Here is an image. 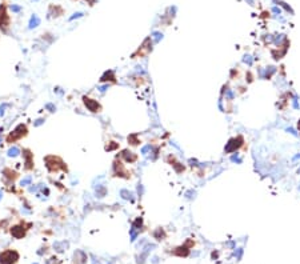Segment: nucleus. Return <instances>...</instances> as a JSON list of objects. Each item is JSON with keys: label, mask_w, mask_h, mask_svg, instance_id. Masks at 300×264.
I'll return each mask as SVG.
<instances>
[{"label": "nucleus", "mask_w": 300, "mask_h": 264, "mask_svg": "<svg viewBox=\"0 0 300 264\" xmlns=\"http://www.w3.org/2000/svg\"><path fill=\"white\" fill-rule=\"evenodd\" d=\"M4 175H6V177H8L9 180H12V181H15L17 177H19V173L16 172V171H12V169H9V168H6L4 169Z\"/></svg>", "instance_id": "14"}, {"label": "nucleus", "mask_w": 300, "mask_h": 264, "mask_svg": "<svg viewBox=\"0 0 300 264\" xmlns=\"http://www.w3.org/2000/svg\"><path fill=\"white\" fill-rule=\"evenodd\" d=\"M299 131H300V120H299Z\"/></svg>", "instance_id": "20"}, {"label": "nucleus", "mask_w": 300, "mask_h": 264, "mask_svg": "<svg viewBox=\"0 0 300 264\" xmlns=\"http://www.w3.org/2000/svg\"><path fill=\"white\" fill-rule=\"evenodd\" d=\"M63 15V8L59 5H49L48 9V17H57V16Z\"/></svg>", "instance_id": "11"}, {"label": "nucleus", "mask_w": 300, "mask_h": 264, "mask_svg": "<svg viewBox=\"0 0 300 264\" xmlns=\"http://www.w3.org/2000/svg\"><path fill=\"white\" fill-rule=\"evenodd\" d=\"M128 143L131 144V145H139V144H140V140L137 139V135H136V133H132V135L128 136Z\"/></svg>", "instance_id": "15"}, {"label": "nucleus", "mask_w": 300, "mask_h": 264, "mask_svg": "<svg viewBox=\"0 0 300 264\" xmlns=\"http://www.w3.org/2000/svg\"><path fill=\"white\" fill-rule=\"evenodd\" d=\"M119 157H120V159L123 160L124 163H127V164H134V163H136L137 160H139V156H137V153H135V152L129 151V149H123Z\"/></svg>", "instance_id": "9"}, {"label": "nucleus", "mask_w": 300, "mask_h": 264, "mask_svg": "<svg viewBox=\"0 0 300 264\" xmlns=\"http://www.w3.org/2000/svg\"><path fill=\"white\" fill-rule=\"evenodd\" d=\"M119 148V143H116V141H110V143L105 145V149L107 151H113V149Z\"/></svg>", "instance_id": "16"}, {"label": "nucleus", "mask_w": 300, "mask_h": 264, "mask_svg": "<svg viewBox=\"0 0 300 264\" xmlns=\"http://www.w3.org/2000/svg\"><path fill=\"white\" fill-rule=\"evenodd\" d=\"M86 1L88 3L89 5H94V4H95V1H96V0H86Z\"/></svg>", "instance_id": "19"}, {"label": "nucleus", "mask_w": 300, "mask_h": 264, "mask_svg": "<svg viewBox=\"0 0 300 264\" xmlns=\"http://www.w3.org/2000/svg\"><path fill=\"white\" fill-rule=\"evenodd\" d=\"M44 163H46V167L48 169L49 173H57L60 171L63 172H68L67 164L62 160V157L55 156V155H47L44 157Z\"/></svg>", "instance_id": "1"}, {"label": "nucleus", "mask_w": 300, "mask_h": 264, "mask_svg": "<svg viewBox=\"0 0 300 264\" xmlns=\"http://www.w3.org/2000/svg\"><path fill=\"white\" fill-rule=\"evenodd\" d=\"M83 103H84V105L87 107V109H88L89 112H92V113H97V112H100L103 108L99 101L95 100V99L88 97V96H83Z\"/></svg>", "instance_id": "8"}, {"label": "nucleus", "mask_w": 300, "mask_h": 264, "mask_svg": "<svg viewBox=\"0 0 300 264\" xmlns=\"http://www.w3.org/2000/svg\"><path fill=\"white\" fill-rule=\"evenodd\" d=\"M11 9L14 11V12H19V11H20V7H17V5H11Z\"/></svg>", "instance_id": "18"}, {"label": "nucleus", "mask_w": 300, "mask_h": 264, "mask_svg": "<svg viewBox=\"0 0 300 264\" xmlns=\"http://www.w3.org/2000/svg\"><path fill=\"white\" fill-rule=\"evenodd\" d=\"M32 225L31 223H25V221H20L19 224H16V225H14L11 228V233L12 236H15L16 239H22V237L25 236V233H27V231L30 229V227Z\"/></svg>", "instance_id": "5"}, {"label": "nucleus", "mask_w": 300, "mask_h": 264, "mask_svg": "<svg viewBox=\"0 0 300 264\" xmlns=\"http://www.w3.org/2000/svg\"><path fill=\"white\" fill-rule=\"evenodd\" d=\"M27 135H28V128H27V125H25V124H19L14 131H12L11 133H9L8 136H7L6 141H7L8 144L16 143V141L22 140L23 137H25Z\"/></svg>", "instance_id": "3"}, {"label": "nucleus", "mask_w": 300, "mask_h": 264, "mask_svg": "<svg viewBox=\"0 0 300 264\" xmlns=\"http://www.w3.org/2000/svg\"><path fill=\"white\" fill-rule=\"evenodd\" d=\"M168 161L171 163V165L175 168V171H176V172H183V171H184V165H183L180 161H177V160L175 159V156H169L168 157Z\"/></svg>", "instance_id": "12"}, {"label": "nucleus", "mask_w": 300, "mask_h": 264, "mask_svg": "<svg viewBox=\"0 0 300 264\" xmlns=\"http://www.w3.org/2000/svg\"><path fill=\"white\" fill-rule=\"evenodd\" d=\"M100 81L102 83H105V81H110V83H116V76H115V72L113 71H108L105 72L104 75L102 76V79H100Z\"/></svg>", "instance_id": "13"}, {"label": "nucleus", "mask_w": 300, "mask_h": 264, "mask_svg": "<svg viewBox=\"0 0 300 264\" xmlns=\"http://www.w3.org/2000/svg\"><path fill=\"white\" fill-rule=\"evenodd\" d=\"M19 260V253L15 249H7L0 253V263L1 264H15Z\"/></svg>", "instance_id": "6"}, {"label": "nucleus", "mask_w": 300, "mask_h": 264, "mask_svg": "<svg viewBox=\"0 0 300 264\" xmlns=\"http://www.w3.org/2000/svg\"><path fill=\"white\" fill-rule=\"evenodd\" d=\"M152 51V40H151V37H147V39L144 40V41L142 43V45H140L139 48H137L136 51H135L134 53H132L131 57L132 59H136V57H145V56L148 55V53Z\"/></svg>", "instance_id": "4"}, {"label": "nucleus", "mask_w": 300, "mask_h": 264, "mask_svg": "<svg viewBox=\"0 0 300 264\" xmlns=\"http://www.w3.org/2000/svg\"><path fill=\"white\" fill-rule=\"evenodd\" d=\"M30 24H31L30 27H36V25H38V24H39V19H38V16L33 15V16H32V19H31V23H30Z\"/></svg>", "instance_id": "17"}, {"label": "nucleus", "mask_w": 300, "mask_h": 264, "mask_svg": "<svg viewBox=\"0 0 300 264\" xmlns=\"http://www.w3.org/2000/svg\"><path fill=\"white\" fill-rule=\"evenodd\" d=\"M9 25V16L6 12V7L1 5L0 7V28L7 29Z\"/></svg>", "instance_id": "10"}, {"label": "nucleus", "mask_w": 300, "mask_h": 264, "mask_svg": "<svg viewBox=\"0 0 300 264\" xmlns=\"http://www.w3.org/2000/svg\"><path fill=\"white\" fill-rule=\"evenodd\" d=\"M112 175L116 177H123V179H131V172L129 169L126 167L124 161L120 157H116L113 160V165H112Z\"/></svg>", "instance_id": "2"}, {"label": "nucleus", "mask_w": 300, "mask_h": 264, "mask_svg": "<svg viewBox=\"0 0 300 264\" xmlns=\"http://www.w3.org/2000/svg\"><path fill=\"white\" fill-rule=\"evenodd\" d=\"M23 153V159H24V171L25 172H30L35 168V163H33V153L31 149L28 148H23L22 151Z\"/></svg>", "instance_id": "7"}]
</instances>
